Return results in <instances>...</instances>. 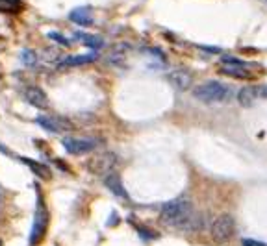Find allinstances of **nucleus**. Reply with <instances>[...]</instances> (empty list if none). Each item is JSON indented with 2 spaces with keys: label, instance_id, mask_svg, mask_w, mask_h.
Listing matches in <instances>:
<instances>
[{
  "label": "nucleus",
  "instance_id": "nucleus-1",
  "mask_svg": "<svg viewBox=\"0 0 267 246\" xmlns=\"http://www.w3.org/2000/svg\"><path fill=\"white\" fill-rule=\"evenodd\" d=\"M193 213H195L193 204H191L190 200H186V198H176V200H171V202L161 206L160 220L163 222L166 226L182 232Z\"/></svg>",
  "mask_w": 267,
  "mask_h": 246
},
{
  "label": "nucleus",
  "instance_id": "nucleus-2",
  "mask_svg": "<svg viewBox=\"0 0 267 246\" xmlns=\"http://www.w3.org/2000/svg\"><path fill=\"white\" fill-rule=\"evenodd\" d=\"M47 230H49V209H47V204H45L43 196H41V191L37 189V204H35L34 222H32L28 235L30 246H37L39 242L43 241L45 235H47Z\"/></svg>",
  "mask_w": 267,
  "mask_h": 246
},
{
  "label": "nucleus",
  "instance_id": "nucleus-3",
  "mask_svg": "<svg viewBox=\"0 0 267 246\" xmlns=\"http://www.w3.org/2000/svg\"><path fill=\"white\" fill-rule=\"evenodd\" d=\"M193 98L212 104V102H224L230 98V87L219 82H206L193 87Z\"/></svg>",
  "mask_w": 267,
  "mask_h": 246
},
{
  "label": "nucleus",
  "instance_id": "nucleus-4",
  "mask_svg": "<svg viewBox=\"0 0 267 246\" xmlns=\"http://www.w3.org/2000/svg\"><path fill=\"white\" fill-rule=\"evenodd\" d=\"M234 233H236V220H234L230 213L219 215L214 220V224H212V228H210V235H212L214 242H217V244L229 242L234 237Z\"/></svg>",
  "mask_w": 267,
  "mask_h": 246
},
{
  "label": "nucleus",
  "instance_id": "nucleus-5",
  "mask_svg": "<svg viewBox=\"0 0 267 246\" xmlns=\"http://www.w3.org/2000/svg\"><path fill=\"white\" fill-rule=\"evenodd\" d=\"M115 165L117 155L113 152H98V154H93L89 158L88 163H86V169L93 174H98V176H108V174H112Z\"/></svg>",
  "mask_w": 267,
  "mask_h": 246
},
{
  "label": "nucleus",
  "instance_id": "nucleus-6",
  "mask_svg": "<svg viewBox=\"0 0 267 246\" xmlns=\"http://www.w3.org/2000/svg\"><path fill=\"white\" fill-rule=\"evenodd\" d=\"M61 145H64V148L67 150L69 154L82 155V154L93 152L95 146H97V141L80 139V137H65V139H61Z\"/></svg>",
  "mask_w": 267,
  "mask_h": 246
},
{
  "label": "nucleus",
  "instance_id": "nucleus-7",
  "mask_svg": "<svg viewBox=\"0 0 267 246\" xmlns=\"http://www.w3.org/2000/svg\"><path fill=\"white\" fill-rule=\"evenodd\" d=\"M169 82L178 91H188L191 83H193V74L190 71H186V69H176V71H173L169 74Z\"/></svg>",
  "mask_w": 267,
  "mask_h": 246
},
{
  "label": "nucleus",
  "instance_id": "nucleus-8",
  "mask_svg": "<svg viewBox=\"0 0 267 246\" xmlns=\"http://www.w3.org/2000/svg\"><path fill=\"white\" fill-rule=\"evenodd\" d=\"M25 98L28 104H32V106L39 107V109H47L49 107V98H47V95H45L43 89H39V87L32 85L28 87L25 91Z\"/></svg>",
  "mask_w": 267,
  "mask_h": 246
},
{
  "label": "nucleus",
  "instance_id": "nucleus-9",
  "mask_svg": "<svg viewBox=\"0 0 267 246\" xmlns=\"http://www.w3.org/2000/svg\"><path fill=\"white\" fill-rule=\"evenodd\" d=\"M104 185H106L110 191H112L115 196L122 198V200H128V193L127 189H125V185H122V180L117 176V174H108V176H104Z\"/></svg>",
  "mask_w": 267,
  "mask_h": 246
},
{
  "label": "nucleus",
  "instance_id": "nucleus-10",
  "mask_svg": "<svg viewBox=\"0 0 267 246\" xmlns=\"http://www.w3.org/2000/svg\"><path fill=\"white\" fill-rule=\"evenodd\" d=\"M37 124L45 130L52 131V133H59V131H65L71 128V124H65L64 121H59V119H54V117H37Z\"/></svg>",
  "mask_w": 267,
  "mask_h": 246
},
{
  "label": "nucleus",
  "instance_id": "nucleus-11",
  "mask_svg": "<svg viewBox=\"0 0 267 246\" xmlns=\"http://www.w3.org/2000/svg\"><path fill=\"white\" fill-rule=\"evenodd\" d=\"M258 95H256V85H247L241 87L238 91V102L243 107H251L256 102Z\"/></svg>",
  "mask_w": 267,
  "mask_h": 246
},
{
  "label": "nucleus",
  "instance_id": "nucleus-12",
  "mask_svg": "<svg viewBox=\"0 0 267 246\" xmlns=\"http://www.w3.org/2000/svg\"><path fill=\"white\" fill-rule=\"evenodd\" d=\"M71 20L76 23V25H80V26L93 25L91 10H89V8H76L74 11H71Z\"/></svg>",
  "mask_w": 267,
  "mask_h": 246
},
{
  "label": "nucleus",
  "instance_id": "nucleus-13",
  "mask_svg": "<svg viewBox=\"0 0 267 246\" xmlns=\"http://www.w3.org/2000/svg\"><path fill=\"white\" fill-rule=\"evenodd\" d=\"M223 74H227V76H234V78H249L251 74H249V71L245 67H241V65H223V67L219 69Z\"/></svg>",
  "mask_w": 267,
  "mask_h": 246
},
{
  "label": "nucleus",
  "instance_id": "nucleus-14",
  "mask_svg": "<svg viewBox=\"0 0 267 246\" xmlns=\"http://www.w3.org/2000/svg\"><path fill=\"white\" fill-rule=\"evenodd\" d=\"M95 54H86V56H76V58H67L61 65L64 67H76V65H84V63H91L95 61Z\"/></svg>",
  "mask_w": 267,
  "mask_h": 246
},
{
  "label": "nucleus",
  "instance_id": "nucleus-15",
  "mask_svg": "<svg viewBox=\"0 0 267 246\" xmlns=\"http://www.w3.org/2000/svg\"><path fill=\"white\" fill-rule=\"evenodd\" d=\"M23 10L20 0H0V11L2 13H17Z\"/></svg>",
  "mask_w": 267,
  "mask_h": 246
},
{
  "label": "nucleus",
  "instance_id": "nucleus-16",
  "mask_svg": "<svg viewBox=\"0 0 267 246\" xmlns=\"http://www.w3.org/2000/svg\"><path fill=\"white\" fill-rule=\"evenodd\" d=\"M23 161H25V163L28 165L30 169L34 170V172L37 174V176H39L41 180H49V178H50V172H49V169H47L45 165L37 163V161H34V160H23Z\"/></svg>",
  "mask_w": 267,
  "mask_h": 246
},
{
  "label": "nucleus",
  "instance_id": "nucleus-17",
  "mask_svg": "<svg viewBox=\"0 0 267 246\" xmlns=\"http://www.w3.org/2000/svg\"><path fill=\"white\" fill-rule=\"evenodd\" d=\"M20 61L25 63L26 67H32V65H35V61H37V58H35V52L34 50H23V54H20Z\"/></svg>",
  "mask_w": 267,
  "mask_h": 246
},
{
  "label": "nucleus",
  "instance_id": "nucleus-18",
  "mask_svg": "<svg viewBox=\"0 0 267 246\" xmlns=\"http://www.w3.org/2000/svg\"><path fill=\"white\" fill-rule=\"evenodd\" d=\"M78 39H82L84 43L89 44V47H93V49H98V47H102V41L97 37H88V35H84V34H76Z\"/></svg>",
  "mask_w": 267,
  "mask_h": 246
},
{
  "label": "nucleus",
  "instance_id": "nucleus-19",
  "mask_svg": "<svg viewBox=\"0 0 267 246\" xmlns=\"http://www.w3.org/2000/svg\"><path fill=\"white\" fill-rule=\"evenodd\" d=\"M241 244L243 246H265L262 241H256V239H243Z\"/></svg>",
  "mask_w": 267,
  "mask_h": 246
},
{
  "label": "nucleus",
  "instance_id": "nucleus-20",
  "mask_svg": "<svg viewBox=\"0 0 267 246\" xmlns=\"http://www.w3.org/2000/svg\"><path fill=\"white\" fill-rule=\"evenodd\" d=\"M258 98H267V85H256Z\"/></svg>",
  "mask_w": 267,
  "mask_h": 246
},
{
  "label": "nucleus",
  "instance_id": "nucleus-21",
  "mask_svg": "<svg viewBox=\"0 0 267 246\" xmlns=\"http://www.w3.org/2000/svg\"><path fill=\"white\" fill-rule=\"evenodd\" d=\"M49 37H50V39H56V41H59V43H61V44H69L67 39H64V37H61V34H56V32H52V34H49Z\"/></svg>",
  "mask_w": 267,
  "mask_h": 246
},
{
  "label": "nucleus",
  "instance_id": "nucleus-22",
  "mask_svg": "<svg viewBox=\"0 0 267 246\" xmlns=\"http://www.w3.org/2000/svg\"><path fill=\"white\" fill-rule=\"evenodd\" d=\"M0 246H2V242H0Z\"/></svg>",
  "mask_w": 267,
  "mask_h": 246
},
{
  "label": "nucleus",
  "instance_id": "nucleus-23",
  "mask_svg": "<svg viewBox=\"0 0 267 246\" xmlns=\"http://www.w3.org/2000/svg\"><path fill=\"white\" fill-rule=\"evenodd\" d=\"M265 2H267V0H265Z\"/></svg>",
  "mask_w": 267,
  "mask_h": 246
},
{
  "label": "nucleus",
  "instance_id": "nucleus-24",
  "mask_svg": "<svg viewBox=\"0 0 267 246\" xmlns=\"http://www.w3.org/2000/svg\"><path fill=\"white\" fill-rule=\"evenodd\" d=\"M0 198H2V196H0Z\"/></svg>",
  "mask_w": 267,
  "mask_h": 246
}]
</instances>
